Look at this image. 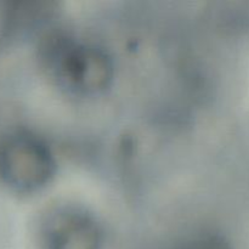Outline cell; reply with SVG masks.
Listing matches in <instances>:
<instances>
[{"mask_svg": "<svg viewBox=\"0 0 249 249\" xmlns=\"http://www.w3.org/2000/svg\"><path fill=\"white\" fill-rule=\"evenodd\" d=\"M41 58L61 88L80 96L100 94L113 79L111 57L92 44L49 36L41 48Z\"/></svg>", "mask_w": 249, "mask_h": 249, "instance_id": "1", "label": "cell"}, {"mask_svg": "<svg viewBox=\"0 0 249 249\" xmlns=\"http://www.w3.org/2000/svg\"><path fill=\"white\" fill-rule=\"evenodd\" d=\"M55 173L50 148L38 136L15 131L0 139V179L17 192L45 186Z\"/></svg>", "mask_w": 249, "mask_h": 249, "instance_id": "2", "label": "cell"}, {"mask_svg": "<svg viewBox=\"0 0 249 249\" xmlns=\"http://www.w3.org/2000/svg\"><path fill=\"white\" fill-rule=\"evenodd\" d=\"M39 240L43 249H101L102 231L91 214L65 204L41 218Z\"/></svg>", "mask_w": 249, "mask_h": 249, "instance_id": "3", "label": "cell"}, {"mask_svg": "<svg viewBox=\"0 0 249 249\" xmlns=\"http://www.w3.org/2000/svg\"><path fill=\"white\" fill-rule=\"evenodd\" d=\"M177 249H232L230 243L218 233H199L184 241Z\"/></svg>", "mask_w": 249, "mask_h": 249, "instance_id": "4", "label": "cell"}]
</instances>
